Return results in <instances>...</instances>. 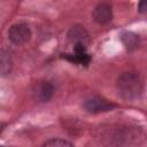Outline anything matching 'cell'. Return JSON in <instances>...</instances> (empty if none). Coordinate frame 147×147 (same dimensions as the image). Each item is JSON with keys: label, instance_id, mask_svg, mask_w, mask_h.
Segmentation results:
<instances>
[{"label": "cell", "instance_id": "obj_1", "mask_svg": "<svg viewBox=\"0 0 147 147\" xmlns=\"http://www.w3.org/2000/svg\"><path fill=\"white\" fill-rule=\"evenodd\" d=\"M116 86L119 95L129 101L138 99L144 91L142 78L138 72L134 71H126L121 74L117 78Z\"/></svg>", "mask_w": 147, "mask_h": 147}, {"label": "cell", "instance_id": "obj_2", "mask_svg": "<svg viewBox=\"0 0 147 147\" xmlns=\"http://www.w3.org/2000/svg\"><path fill=\"white\" fill-rule=\"evenodd\" d=\"M31 29L26 23L13 24L8 30V38L15 45L26 44L31 39Z\"/></svg>", "mask_w": 147, "mask_h": 147}, {"label": "cell", "instance_id": "obj_3", "mask_svg": "<svg viewBox=\"0 0 147 147\" xmlns=\"http://www.w3.org/2000/svg\"><path fill=\"white\" fill-rule=\"evenodd\" d=\"M83 106L88 113H92V114L109 111L116 107L114 103H111L108 100L100 98V96H92V98L86 99Z\"/></svg>", "mask_w": 147, "mask_h": 147}, {"label": "cell", "instance_id": "obj_4", "mask_svg": "<svg viewBox=\"0 0 147 147\" xmlns=\"http://www.w3.org/2000/svg\"><path fill=\"white\" fill-rule=\"evenodd\" d=\"M68 39L74 45V47H87L90 42L88 32L82 25H74L68 32Z\"/></svg>", "mask_w": 147, "mask_h": 147}, {"label": "cell", "instance_id": "obj_5", "mask_svg": "<svg viewBox=\"0 0 147 147\" xmlns=\"http://www.w3.org/2000/svg\"><path fill=\"white\" fill-rule=\"evenodd\" d=\"M32 93L36 100L40 102H47L48 100H51V98L54 94V86L51 82L41 80L34 84Z\"/></svg>", "mask_w": 147, "mask_h": 147}, {"label": "cell", "instance_id": "obj_6", "mask_svg": "<svg viewBox=\"0 0 147 147\" xmlns=\"http://www.w3.org/2000/svg\"><path fill=\"white\" fill-rule=\"evenodd\" d=\"M93 20L99 24H106L113 20V10L108 3H99L92 11Z\"/></svg>", "mask_w": 147, "mask_h": 147}, {"label": "cell", "instance_id": "obj_7", "mask_svg": "<svg viewBox=\"0 0 147 147\" xmlns=\"http://www.w3.org/2000/svg\"><path fill=\"white\" fill-rule=\"evenodd\" d=\"M64 57L71 62H75V63L82 64V65H87L91 61V56H90V54H87L86 47H80V46L74 47V53L64 54Z\"/></svg>", "mask_w": 147, "mask_h": 147}, {"label": "cell", "instance_id": "obj_8", "mask_svg": "<svg viewBox=\"0 0 147 147\" xmlns=\"http://www.w3.org/2000/svg\"><path fill=\"white\" fill-rule=\"evenodd\" d=\"M13 70V60L7 52L0 49V77L8 76Z\"/></svg>", "mask_w": 147, "mask_h": 147}, {"label": "cell", "instance_id": "obj_9", "mask_svg": "<svg viewBox=\"0 0 147 147\" xmlns=\"http://www.w3.org/2000/svg\"><path fill=\"white\" fill-rule=\"evenodd\" d=\"M121 39L125 48L129 51H132L139 46V36H137L133 32H127V31L123 32L121 36Z\"/></svg>", "mask_w": 147, "mask_h": 147}, {"label": "cell", "instance_id": "obj_10", "mask_svg": "<svg viewBox=\"0 0 147 147\" xmlns=\"http://www.w3.org/2000/svg\"><path fill=\"white\" fill-rule=\"evenodd\" d=\"M41 147H75L70 141L61 138H52L46 140Z\"/></svg>", "mask_w": 147, "mask_h": 147}, {"label": "cell", "instance_id": "obj_11", "mask_svg": "<svg viewBox=\"0 0 147 147\" xmlns=\"http://www.w3.org/2000/svg\"><path fill=\"white\" fill-rule=\"evenodd\" d=\"M138 10L140 13H145V10H146V2H144V1L139 2L138 3Z\"/></svg>", "mask_w": 147, "mask_h": 147}, {"label": "cell", "instance_id": "obj_12", "mask_svg": "<svg viewBox=\"0 0 147 147\" xmlns=\"http://www.w3.org/2000/svg\"><path fill=\"white\" fill-rule=\"evenodd\" d=\"M0 147H5V146H2V145H0Z\"/></svg>", "mask_w": 147, "mask_h": 147}]
</instances>
